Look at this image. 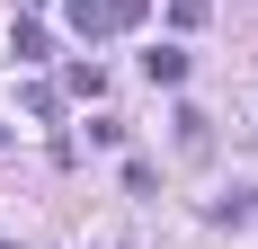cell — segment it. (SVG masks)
<instances>
[{"instance_id": "1", "label": "cell", "mask_w": 258, "mask_h": 249, "mask_svg": "<svg viewBox=\"0 0 258 249\" xmlns=\"http://www.w3.org/2000/svg\"><path fill=\"white\" fill-rule=\"evenodd\" d=\"M62 18H72V36H125L134 18H143V0H62Z\"/></svg>"}, {"instance_id": "2", "label": "cell", "mask_w": 258, "mask_h": 249, "mask_svg": "<svg viewBox=\"0 0 258 249\" xmlns=\"http://www.w3.org/2000/svg\"><path fill=\"white\" fill-rule=\"evenodd\" d=\"M143 80H152V89H178V80H187V53H178V45L143 53Z\"/></svg>"}, {"instance_id": "3", "label": "cell", "mask_w": 258, "mask_h": 249, "mask_svg": "<svg viewBox=\"0 0 258 249\" xmlns=\"http://www.w3.org/2000/svg\"><path fill=\"white\" fill-rule=\"evenodd\" d=\"M62 89H72V98H98L107 72H98V63H72V72H62Z\"/></svg>"}, {"instance_id": "4", "label": "cell", "mask_w": 258, "mask_h": 249, "mask_svg": "<svg viewBox=\"0 0 258 249\" xmlns=\"http://www.w3.org/2000/svg\"><path fill=\"white\" fill-rule=\"evenodd\" d=\"M178 143H187V151H205V143H214V116H196V107H178Z\"/></svg>"}, {"instance_id": "5", "label": "cell", "mask_w": 258, "mask_h": 249, "mask_svg": "<svg viewBox=\"0 0 258 249\" xmlns=\"http://www.w3.org/2000/svg\"><path fill=\"white\" fill-rule=\"evenodd\" d=\"M205 9H214V0H169V18H178V27H205Z\"/></svg>"}, {"instance_id": "6", "label": "cell", "mask_w": 258, "mask_h": 249, "mask_svg": "<svg viewBox=\"0 0 258 249\" xmlns=\"http://www.w3.org/2000/svg\"><path fill=\"white\" fill-rule=\"evenodd\" d=\"M0 249H18V240H0Z\"/></svg>"}, {"instance_id": "7", "label": "cell", "mask_w": 258, "mask_h": 249, "mask_svg": "<svg viewBox=\"0 0 258 249\" xmlns=\"http://www.w3.org/2000/svg\"><path fill=\"white\" fill-rule=\"evenodd\" d=\"M0 143H9V134H0Z\"/></svg>"}]
</instances>
